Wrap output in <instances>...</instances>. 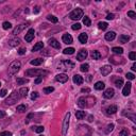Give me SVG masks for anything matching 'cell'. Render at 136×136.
<instances>
[{"instance_id": "obj_18", "label": "cell", "mask_w": 136, "mask_h": 136, "mask_svg": "<svg viewBox=\"0 0 136 136\" xmlns=\"http://www.w3.org/2000/svg\"><path fill=\"white\" fill-rule=\"evenodd\" d=\"M115 37H116V33L114 32V31L107 32V33L105 34V39H106L107 41H112V40H114V39H115Z\"/></svg>"}, {"instance_id": "obj_9", "label": "cell", "mask_w": 136, "mask_h": 136, "mask_svg": "<svg viewBox=\"0 0 136 136\" xmlns=\"http://www.w3.org/2000/svg\"><path fill=\"white\" fill-rule=\"evenodd\" d=\"M117 111H118L117 105H110V106H107V107H106L105 114H106V115H113V114L117 113Z\"/></svg>"}, {"instance_id": "obj_11", "label": "cell", "mask_w": 136, "mask_h": 136, "mask_svg": "<svg viewBox=\"0 0 136 136\" xmlns=\"http://www.w3.org/2000/svg\"><path fill=\"white\" fill-rule=\"evenodd\" d=\"M86 56H87V51L85 49H81L80 51H79V53L77 54V60L78 61H83L86 59Z\"/></svg>"}, {"instance_id": "obj_28", "label": "cell", "mask_w": 136, "mask_h": 136, "mask_svg": "<svg viewBox=\"0 0 136 136\" xmlns=\"http://www.w3.org/2000/svg\"><path fill=\"white\" fill-rule=\"evenodd\" d=\"M43 59H35V60H32L30 63H31V65H34V66H38V65H40V64L43 63Z\"/></svg>"}, {"instance_id": "obj_39", "label": "cell", "mask_w": 136, "mask_h": 136, "mask_svg": "<svg viewBox=\"0 0 136 136\" xmlns=\"http://www.w3.org/2000/svg\"><path fill=\"white\" fill-rule=\"evenodd\" d=\"M123 115L124 116H127V117H130L131 118V120L133 121V122H135V115L132 113V114H128V113H125V112H123Z\"/></svg>"}, {"instance_id": "obj_35", "label": "cell", "mask_w": 136, "mask_h": 136, "mask_svg": "<svg viewBox=\"0 0 136 136\" xmlns=\"http://www.w3.org/2000/svg\"><path fill=\"white\" fill-rule=\"evenodd\" d=\"M83 24H84L85 26H87V27H89V26L91 25V21H90V19H89L88 16H85V17L83 18Z\"/></svg>"}, {"instance_id": "obj_27", "label": "cell", "mask_w": 136, "mask_h": 136, "mask_svg": "<svg viewBox=\"0 0 136 136\" xmlns=\"http://www.w3.org/2000/svg\"><path fill=\"white\" fill-rule=\"evenodd\" d=\"M112 51L114 53H116V54H122L123 53V49L121 48V47H114L112 49Z\"/></svg>"}, {"instance_id": "obj_20", "label": "cell", "mask_w": 136, "mask_h": 136, "mask_svg": "<svg viewBox=\"0 0 136 136\" xmlns=\"http://www.w3.org/2000/svg\"><path fill=\"white\" fill-rule=\"evenodd\" d=\"M87 39H88V36H87L86 33H81L79 35V40H80L81 44H86Z\"/></svg>"}, {"instance_id": "obj_10", "label": "cell", "mask_w": 136, "mask_h": 136, "mask_svg": "<svg viewBox=\"0 0 136 136\" xmlns=\"http://www.w3.org/2000/svg\"><path fill=\"white\" fill-rule=\"evenodd\" d=\"M114 95H115V90H114L113 88H111V87L105 89L104 92H103V97L105 99H111V98L114 97Z\"/></svg>"}, {"instance_id": "obj_38", "label": "cell", "mask_w": 136, "mask_h": 136, "mask_svg": "<svg viewBox=\"0 0 136 136\" xmlns=\"http://www.w3.org/2000/svg\"><path fill=\"white\" fill-rule=\"evenodd\" d=\"M26 109H27V106L24 105V104H20V105L17 106V111H18L19 113H24V112H26Z\"/></svg>"}, {"instance_id": "obj_52", "label": "cell", "mask_w": 136, "mask_h": 136, "mask_svg": "<svg viewBox=\"0 0 136 136\" xmlns=\"http://www.w3.org/2000/svg\"><path fill=\"white\" fill-rule=\"evenodd\" d=\"M41 81H43V77H37V79L34 82H35V84H39Z\"/></svg>"}, {"instance_id": "obj_7", "label": "cell", "mask_w": 136, "mask_h": 136, "mask_svg": "<svg viewBox=\"0 0 136 136\" xmlns=\"http://www.w3.org/2000/svg\"><path fill=\"white\" fill-rule=\"evenodd\" d=\"M29 26V23H26V24H20L19 26H17L15 29L13 30V34L14 35H17V34H19L21 31H23L24 29H26V28Z\"/></svg>"}, {"instance_id": "obj_21", "label": "cell", "mask_w": 136, "mask_h": 136, "mask_svg": "<svg viewBox=\"0 0 136 136\" xmlns=\"http://www.w3.org/2000/svg\"><path fill=\"white\" fill-rule=\"evenodd\" d=\"M78 105L80 106L81 109H83V107H86V98H85V97L79 98V100H78Z\"/></svg>"}, {"instance_id": "obj_60", "label": "cell", "mask_w": 136, "mask_h": 136, "mask_svg": "<svg viewBox=\"0 0 136 136\" xmlns=\"http://www.w3.org/2000/svg\"><path fill=\"white\" fill-rule=\"evenodd\" d=\"M40 136H43V135H40Z\"/></svg>"}, {"instance_id": "obj_40", "label": "cell", "mask_w": 136, "mask_h": 136, "mask_svg": "<svg viewBox=\"0 0 136 136\" xmlns=\"http://www.w3.org/2000/svg\"><path fill=\"white\" fill-rule=\"evenodd\" d=\"M54 90V88L52 86H49V87H45L44 88V92L45 94H50V92H52Z\"/></svg>"}, {"instance_id": "obj_53", "label": "cell", "mask_w": 136, "mask_h": 136, "mask_svg": "<svg viewBox=\"0 0 136 136\" xmlns=\"http://www.w3.org/2000/svg\"><path fill=\"white\" fill-rule=\"evenodd\" d=\"M6 95V90L5 89H1L0 90V97H4Z\"/></svg>"}, {"instance_id": "obj_19", "label": "cell", "mask_w": 136, "mask_h": 136, "mask_svg": "<svg viewBox=\"0 0 136 136\" xmlns=\"http://www.w3.org/2000/svg\"><path fill=\"white\" fill-rule=\"evenodd\" d=\"M19 44H20V39L17 38V37L12 38V39L9 40V46H10V47H16V46H18Z\"/></svg>"}, {"instance_id": "obj_33", "label": "cell", "mask_w": 136, "mask_h": 136, "mask_svg": "<svg viewBox=\"0 0 136 136\" xmlns=\"http://www.w3.org/2000/svg\"><path fill=\"white\" fill-rule=\"evenodd\" d=\"M89 69V65L88 64H82L81 67H80V70L82 71V72H87Z\"/></svg>"}, {"instance_id": "obj_54", "label": "cell", "mask_w": 136, "mask_h": 136, "mask_svg": "<svg viewBox=\"0 0 136 136\" xmlns=\"http://www.w3.org/2000/svg\"><path fill=\"white\" fill-rule=\"evenodd\" d=\"M39 11H40V8L37 5V6H35L34 8V14H37V13H39Z\"/></svg>"}, {"instance_id": "obj_41", "label": "cell", "mask_w": 136, "mask_h": 136, "mask_svg": "<svg viewBox=\"0 0 136 136\" xmlns=\"http://www.w3.org/2000/svg\"><path fill=\"white\" fill-rule=\"evenodd\" d=\"M128 16L131 17L132 19H135V18H136V13H135L134 11H129V12H128Z\"/></svg>"}, {"instance_id": "obj_32", "label": "cell", "mask_w": 136, "mask_h": 136, "mask_svg": "<svg viewBox=\"0 0 136 136\" xmlns=\"http://www.w3.org/2000/svg\"><path fill=\"white\" fill-rule=\"evenodd\" d=\"M64 54H74L75 53V48L72 47H70V48H66V49H64Z\"/></svg>"}, {"instance_id": "obj_8", "label": "cell", "mask_w": 136, "mask_h": 136, "mask_svg": "<svg viewBox=\"0 0 136 136\" xmlns=\"http://www.w3.org/2000/svg\"><path fill=\"white\" fill-rule=\"evenodd\" d=\"M55 81H58L60 83H65L68 81V76L65 74H60L55 76Z\"/></svg>"}, {"instance_id": "obj_49", "label": "cell", "mask_w": 136, "mask_h": 136, "mask_svg": "<svg viewBox=\"0 0 136 136\" xmlns=\"http://www.w3.org/2000/svg\"><path fill=\"white\" fill-rule=\"evenodd\" d=\"M113 129H114V124H113V123H112V124H109V125H107V129H106V133L112 132Z\"/></svg>"}, {"instance_id": "obj_14", "label": "cell", "mask_w": 136, "mask_h": 136, "mask_svg": "<svg viewBox=\"0 0 136 136\" xmlns=\"http://www.w3.org/2000/svg\"><path fill=\"white\" fill-rule=\"evenodd\" d=\"M131 87H132V84L130 83V82H128L125 85H124V87H123V89H122V94H123V96H129L130 95V92H131Z\"/></svg>"}, {"instance_id": "obj_36", "label": "cell", "mask_w": 136, "mask_h": 136, "mask_svg": "<svg viewBox=\"0 0 136 136\" xmlns=\"http://www.w3.org/2000/svg\"><path fill=\"white\" fill-rule=\"evenodd\" d=\"M2 28L4 30H9L12 28V25H11V23H9V21H4V23L2 24Z\"/></svg>"}, {"instance_id": "obj_15", "label": "cell", "mask_w": 136, "mask_h": 136, "mask_svg": "<svg viewBox=\"0 0 136 136\" xmlns=\"http://www.w3.org/2000/svg\"><path fill=\"white\" fill-rule=\"evenodd\" d=\"M111 71H112V66L111 65H104L102 68H101V74L102 76H107V75H110L111 74Z\"/></svg>"}, {"instance_id": "obj_37", "label": "cell", "mask_w": 136, "mask_h": 136, "mask_svg": "<svg viewBox=\"0 0 136 136\" xmlns=\"http://www.w3.org/2000/svg\"><path fill=\"white\" fill-rule=\"evenodd\" d=\"M115 85H116L117 87L120 88V87L123 85V80H122V79H117V80L115 81Z\"/></svg>"}, {"instance_id": "obj_59", "label": "cell", "mask_w": 136, "mask_h": 136, "mask_svg": "<svg viewBox=\"0 0 136 136\" xmlns=\"http://www.w3.org/2000/svg\"><path fill=\"white\" fill-rule=\"evenodd\" d=\"M0 86H1V83H0Z\"/></svg>"}, {"instance_id": "obj_50", "label": "cell", "mask_w": 136, "mask_h": 136, "mask_svg": "<svg viewBox=\"0 0 136 136\" xmlns=\"http://www.w3.org/2000/svg\"><path fill=\"white\" fill-rule=\"evenodd\" d=\"M25 53H26V48H20V49L18 50V54L23 55V54H25Z\"/></svg>"}, {"instance_id": "obj_6", "label": "cell", "mask_w": 136, "mask_h": 136, "mask_svg": "<svg viewBox=\"0 0 136 136\" xmlns=\"http://www.w3.org/2000/svg\"><path fill=\"white\" fill-rule=\"evenodd\" d=\"M75 67V63H72L69 60H66V61H63L59 64V69H62V70H68V69H72Z\"/></svg>"}, {"instance_id": "obj_26", "label": "cell", "mask_w": 136, "mask_h": 136, "mask_svg": "<svg viewBox=\"0 0 136 136\" xmlns=\"http://www.w3.org/2000/svg\"><path fill=\"white\" fill-rule=\"evenodd\" d=\"M28 91H29V89H28V87H23V88H20V90H19L20 97H21V98H25V97H27V95H28Z\"/></svg>"}, {"instance_id": "obj_47", "label": "cell", "mask_w": 136, "mask_h": 136, "mask_svg": "<svg viewBox=\"0 0 136 136\" xmlns=\"http://www.w3.org/2000/svg\"><path fill=\"white\" fill-rule=\"evenodd\" d=\"M0 136H12V133L9 131H4V132L0 133Z\"/></svg>"}, {"instance_id": "obj_31", "label": "cell", "mask_w": 136, "mask_h": 136, "mask_svg": "<svg viewBox=\"0 0 136 136\" xmlns=\"http://www.w3.org/2000/svg\"><path fill=\"white\" fill-rule=\"evenodd\" d=\"M16 82H17L18 85H23V84L28 83V82H29V80H28V79H24V78H18L17 80H16Z\"/></svg>"}, {"instance_id": "obj_17", "label": "cell", "mask_w": 136, "mask_h": 136, "mask_svg": "<svg viewBox=\"0 0 136 136\" xmlns=\"http://www.w3.org/2000/svg\"><path fill=\"white\" fill-rule=\"evenodd\" d=\"M72 80H74V83H75V84H77V85H80V84H82V83L84 82L83 77H81L80 75H75Z\"/></svg>"}, {"instance_id": "obj_51", "label": "cell", "mask_w": 136, "mask_h": 136, "mask_svg": "<svg viewBox=\"0 0 136 136\" xmlns=\"http://www.w3.org/2000/svg\"><path fill=\"white\" fill-rule=\"evenodd\" d=\"M114 17H115V15L114 14H107V16H106V19H109V20H112V19H114Z\"/></svg>"}, {"instance_id": "obj_2", "label": "cell", "mask_w": 136, "mask_h": 136, "mask_svg": "<svg viewBox=\"0 0 136 136\" xmlns=\"http://www.w3.org/2000/svg\"><path fill=\"white\" fill-rule=\"evenodd\" d=\"M21 67V63L19 61H14L10 64V66H9V70H8V74L10 77H13L14 75H16L19 69Z\"/></svg>"}, {"instance_id": "obj_3", "label": "cell", "mask_w": 136, "mask_h": 136, "mask_svg": "<svg viewBox=\"0 0 136 136\" xmlns=\"http://www.w3.org/2000/svg\"><path fill=\"white\" fill-rule=\"evenodd\" d=\"M26 75L28 77H43L49 75V71L43 69H28L26 71Z\"/></svg>"}, {"instance_id": "obj_44", "label": "cell", "mask_w": 136, "mask_h": 136, "mask_svg": "<svg viewBox=\"0 0 136 136\" xmlns=\"http://www.w3.org/2000/svg\"><path fill=\"white\" fill-rule=\"evenodd\" d=\"M125 77H127V79H129V80H134V79H135V76L132 72H128Z\"/></svg>"}, {"instance_id": "obj_23", "label": "cell", "mask_w": 136, "mask_h": 136, "mask_svg": "<svg viewBox=\"0 0 136 136\" xmlns=\"http://www.w3.org/2000/svg\"><path fill=\"white\" fill-rule=\"evenodd\" d=\"M129 39H130V36H129V35H120L119 36V43L120 44H125V43L129 41Z\"/></svg>"}, {"instance_id": "obj_25", "label": "cell", "mask_w": 136, "mask_h": 136, "mask_svg": "<svg viewBox=\"0 0 136 136\" xmlns=\"http://www.w3.org/2000/svg\"><path fill=\"white\" fill-rule=\"evenodd\" d=\"M90 56L92 60H99L100 58H101V53H100L99 51H92L90 53Z\"/></svg>"}, {"instance_id": "obj_24", "label": "cell", "mask_w": 136, "mask_h": 136, "mask_svg": "<svg viewBox=\"0 0 136 136\" xmlns=\"http://www.w3.org/2000/svg\"><path fill=\"white\" fill-rule=\"evenodd\" d=\"M104 87H105V84L103 82H101V81H99V82H97L95 84V88L97 90H102V89H104Z\"/></svg>"}, {"instance_id": "obj_56", "label": "cell", "mask_w": 136, "mask_h": 136, "mask_svg": "<svg viewBox=\"0 0 136 136\" xmlns=\"http://www.w3.org/2000/svg\"><path fill=\"white\" fill-rule=\"evenodd\" d=\"M81 91H82V92H89L90 89H89V88H82Z\"/></svg>"}, {"instance_id": "obj_57", "label": "cell", "mask_w": 136, "mask_h": 136, "mask_svg": "<svg viewBox=\"0 0 136 136\" xmlns=\"http://www.w3.org/2000/svg\"><path fill=\"white\" fill-rule=\"evenodd\" d=\"M132 70H133V71H135V70H136V64H135V63L132 65Z\"/></svg>"}, {"instance_id": "obj_12", "label": "cell", "mask_w": 136, "mask_h": 136, "mask_svg": "<svg viewBox=\"0 0 136 136\" xmlns=\"http://www.w3.org/2000/svg\"><path fill=\"white\" fill-rule=\"evenodd\" d=\"M34 34H35V32H34V29H29V31L27 32L26 36H25V39H26V41H28V43L32 41V40H33V38H34Z\"/></svg>"}, {"instance_id": "obj_45", "label": "cell", "mask_w": 136, "mask_h": 136, "mask_svg": "<svg viewBox=\"0 0 136 136\" xmlns=\"http://www.w3.org/2000/svg\"><path fill=\"white\" fill-rule=\"evenodd\" d=\"M72 30H80L81 29V25L80 24H75V25H72Z\"/></svg>"}, {"instance_id": "obj_13", "label": "cell", "mask_w": 136, "mask_h": 136, "mask_svg": "<svg viewBox=\"0 0 136 136\" xmlns=\"http://www.w3.org/2000/svg\"><path fill=\"white\" fill-rule=\"evenodd\" d=\"M62 40H63V43H65V44H67V45H70V44H72V36H71L70 34H68V33H65L62 36Z\"/></svg>"}, {"instance_id": "obj_55", "label": "cell", "mask_w": 136, "mask_h": 136, "mask_svg": "<svg viewBox=\"0 0 136 136\" xmlns=\"http://www.w3.org/2000/svg\"><path fill=\"white\" fill-rule=\"evenodd\" d=\"M5 117V112L4 111H0V118Z\"/></svg>"}, {"instance_id": "obj_5", "label": "cell", "mask_w": 136, "mask_h": 136, "mask_svg": "<svg viewBox=\"0 0 136 136\" xmlns=\"http://www.w3.org/2000/svg\"><path fill=\"white\" fill-rule=\"evenodd\" d=\"M69 120H70V113H66L65 118L63 120V125H62V134L63 135H66L67 131H68V128H69Z\"/></svg>"}, {"instance_id": "obj_58", "label": "cell", "mask_w": 136, "mask_h": 136, "mask_svg": "<svg viewBox=\"0 0 136 136\" xmlns=\"http://www.w3.org/2000/svg\"><path fill=\"white\" fill-rule=\"evenodd\" d=\"M92 119H94V117H92L91 115H90V116H88V121H89V122H91Z\"/></svg>"}, {"instance_id": "obj_16", "label": "cell", "mask_w": 136, "mask_h": 136, "mask_svg": "<svg viewBox=\"0 0 136 136\" xmlns=\"http://www.w3.org/2000/svg\"><path fill=\"white\" fill-rule=\"evenodd\" d=\"M48 43H49V45L51 46V47H53V48H55V49H60L61 48V45H60V43L56 40L55 38H50L49 40H48Z\"/></svg>"}, {"instance_id": "obj_4", "label": "cell", "mask_w": 136, "mask_h": 136, "mask_svg": "<svg viewBox=\"0 0 136 136\" xmlns=\"http://www.w3.org/2000/svg\"><path fill=\"white\" fill-rule=\"evenodd\" d=\"M83 10L80 9V8H78V9H75L72 12H71L69 14V17L70 19H72V20H79V19H81L83 17Z\"/></svg>"}, {"instance_id": "obj_43", "label": "cell", "mask_w": 136, "mask_h": 136, "mask_svg": "<svg viewBox=\"0 0 136 136\" xmlns=\"http://www.w3.org/2000/svg\"><path fill=\"white\" fill-rule=\"evenodd\" d=\"M129 58H130V60H132V61H135L136 60V53L134 51L130 52L129 53Z\"/></svg>"}, {"instance_id": "obj_46", "label": "cell", "mask_w": 136, "mask_h": 136, "mask_svg": "<svg viewBox=\"0 0 136 136\" xmlns=\"http://www.w3.org/2000/svg\"><path fill=\"white\" fill-rule=\"evenodd\" d=\"M37 97H38V92H37V91H33L32 94H31V99H32V100H35Z\"/></svg>"}, {"instance_id": "obj_42", "label": "cell", "mask_w": 136, "mask_h": 136, "mask_svg": "<svg viewBox=\"0 0 136 136\" xmlns=\"http://www.w3.org/2000/svg\"><path fill=\"white\" fill-rule=\"evenodd\" d=\"M33 130H35V132L36 133H43L44 132V130H45V128L44 127H37V128H33Z\"/></svg>"}, {"instance_id": "obj_1", "label": "cell", "mask_w": 136, "mask_h": 136, "mask_svg": "<svg viewBox=\"0 0 136 136\" xmlns=\"http://www.w3.org/2000/svg\"><path fill=\"white\" fill-rule=\"evenodd\" d=\"M21 97H20V94H19V91H17V90H14L12 94L5 99V104L6 105H13V104H15L18 100L20 99Z\"/></svg>"}, {"instance_id": "obj_30", "label": "cell", "mask_w": 136, "mask_h": 136, "mask_svg": "<svg viewBox=\"0 0 136 136\" xmlns=\"http://www.w3.org/2000/svg\"><path fill=\"white\" fill-rule=\"evenodd\" d=\"M98 27H99V29H100V30L104 31V30H106V29H107V27H109V25H107L106 23H103V21H101V23H99V24H98Z\"/></svg>"}, {"instance_id": "obj_34", "label": "cell", "mask_w": 136, "mask_h": 136, "mask_svg": "<svg viewBox=\"0 0 136 136\" xmlns=\"http://www.w3.org/2000/svg\"><path fill=\"white\" fill-rule=\"evenodd\" d=\"M47 19L49 20V21H51V23H53V24H56L59 21V19L56 18L55 16H53V15H48L47 16Z\"/></svg>"}, {"instance_id": "obj_48", "label": "cell", "mask_w": 136, "mask_h": 136, "mask_svg": "<svg viewBox=\"0 0 136 136\" xmlns=\"http://www.w3.org/2000/svg\"><path fill=\"white\" fill-rule=\"evenodd\" d=\"M128 134H129L128 130H125V129H123V130L119 133V136H128Z\"/></svg>"}, {"instance_id": "obj_22", "label": "cell", "mask_w": 136, "mask_h": 136, "mask_svg": "<svg viewBox=\"0 0 136 136\" xmlns=\"http://www.w3.org/2000/svg\"><path fill=\"white\" fill-rule=\"evenodd\" d=\"M43 48H44V43H43V41H38V43H36V45H35V46L32 48V51H33V52L39 51V50H41Z\"/></svg>"}, {"instance_id": "obj_29", "label": "cell", "mask_w": 136, "mask_h": 136, "mask_svg": "<svg viewBox=\"0 0 136 136\" xmlns=\"http://www.w3.org/2000/svg\"><path fill=\"white\" fill-rule=\"evenodd\" d=\"M76 117H77V119H83L85 117V112L84 111H77Z\"/></svg>"}]
</instances>
